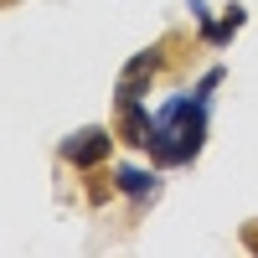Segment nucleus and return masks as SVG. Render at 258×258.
Here are the masks:
<instances>
[{
    "label": "nucleus",
    "mask_w": 258,
    "mask_h": 258,
    "mask_svg": "<svg viewBox=\"0 0 258 258\" xmlns=\"http://www.w3.org/2000/svg\"><path fill=\"white\" fill-rule=\"evenodd\" d=\"M150 119L155 114H145L140 98H119L114 103V135L124 145H135V150H150Z\"/></svg>",
    "instance_id": "4"
},
{
    "label": "nucleus",
    "mask_w": 258,
    "mask_h": 258,
    "mask_svg": "<svg viewBox=\"0 0 258 258\" xmlns=\"http://www.w3.org/2000/svg\"><path fill=\"white\" fill-rule=\"evenodd\" d=\"M160 57H165V47H145V52L129 57V68H124L119 83H114V103H119V98H145V88H150L155 73H160Z\"/></svg>",
    "instance_id": "3"
},
{
    "label": "nucleus",
    "mask_w": 258,
    "mask_h": 258,
    "mask_svg": "<svg viewBox=\"0 0 258 258\" xmlns=\"http://www.w3.org/2000/svg\"><path fill=\"white\" fill-rule=\"evenodd\" d=\"M197 16H202V11H197ZM243 21H248V11H243V6H227V11H222V21H207V16H202V36L212 41V47H227V41L243 31Z\"/></svg>",
    "instance_id": "5"
},
{
    "label": "nucleus",
    "mask_w": 258,
    "mask_h": 258,
    "mask_svg": "<svg viewBox=\"0 0 258 258\" xmlns=\"http://www.w3.org/2000/svg\"><path fill=\"white\" fill-rule=\"evenodd\" d=\"M222 83V68H212L202 78L197 93L186 98H170L165 109L150 119V155L155 165H186L202 155V140H207V93Z\"/></svg>",
    "instance_id": "1"
},
{
    "label": "nucleus",
    "mask_w": 258,
    "mask_h": 258,
    "mask_svg": "<svg viewBox=\"0 0 258 258\" xmlns=\"http://www.w3.org/2000/svg\"><path fill=\"white\" fill-rule=\"evenodd\" d=\"M243 248L258 253V222H243Z\"/></svg>",
    "instance_id": "8"
},
{
    "label": "nucleus",
    "mask_w": 258,
    "mask_h": 258,
    "mask_svg": "<svg viewBox=\"0 0 258 258\" xmlns=\"http://www.w3.org/2000/svg\"><path fill=\"white\" fill-rule=\"evenodd\" d=\"M114 186H119V181H109V176L93 165V176H88V207H103V202L114 197Z\"/></svg>",
    "instance_id": "7"
},
{
    "label": "nucleus",
    "mask_w": 258,
    "mask_h": 258,
    "mask_svg": "<svg viewBox=\"0 0 258 258\" xmlns=\"http://www.w3.org/2000/svg\"><path fill=\"white\" fill-rule=\"evenodd\" d=\"M114 140H119L114 129L88 124V129H78V135H68V140H62V160H68V165H78V170H93V165H103V160H109Z\"/></svg>",
    "instance_id": "2"
},
{
    "label": "nucleus",
    "mask_w": 258,
    "mask_h": 258,
    "mask_svg": "<svg viewBox=\"0 0 258 258\" xmlns=\"http://www.w3.org/2000/svg\"><path fill=\"white\" fill-rule=\"evenodd\" d=\"M114 181H119V191H129L135 202L155 197V176H150V170H140V165H119V170H114Z\"/></svg>",
    "instance_id": "6"
}]
</instances>
